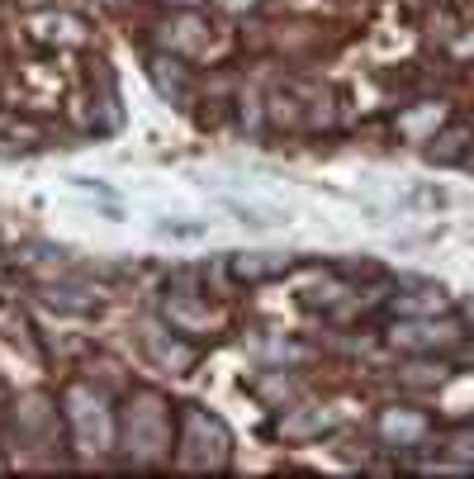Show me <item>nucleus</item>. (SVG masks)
<instances>
[{
	"label": "nucleus",
	"instance_id": "20e7f679",
	"mask_svg": "<svg viewBox=\"0 0 474 479\" xmlns=\"http://www.w3.org/2000/svg\"><path fill=\"white\" fill-rule=\"evenodd\" d=\"M157 232H162V238H200V224H157Z\"/></svg>",
	"mask_w": 474,
	"mask_h": 479
},
{
	"label": "nucleus",
	"instance_id": "7ed1b4c3",
	"mask_svg": "<svg viewBox=\"0 0 474 479\" xmlns=\"http://www.w3.org/2000/svg\"><path fill=\"white\" fill-rule=\"evenodd\" d=\"M437 333H446V327H437V323H408V327H399L394 333V342H403V347H437Z\"/></svg>",
	"mask_w": 474,
	"mask_h": 479
},
{
	"label": "nucleus",
	"instance_id": "f03ea898",
	"mask_svg": "<svg viewBox=\"0 0 474 479\" xmlns=\"http://www.w3.org/2000/svg\"><path fill=\"white\" fill-rule=\"evenodd\" d=\"M228 214H237V224H247V228H285L289 224L285 209H266V204H237V200H228Z\"/></svg>",
	"mask_w": 474,
	"mask_h": 479
},
{
	"label": "nucleus",
	"instance_id": "f257e3e1",
	"mask_svg": "<svg viewBox=\"0 0 474 479\" xmlns=\"http://www.w3.org/2000/svg\"><path fill=\"white\" fill-rule=\"evenodd\" d=\"M289 266H295V256H280V252H252V256L237 252V256H233V276L247 280V285L271 280V276H285Z\"/></svg>",
	"mask_w": 474,
	"mask_h": 479
}]
</instances>
